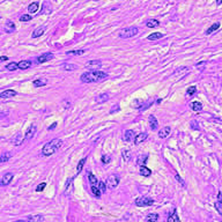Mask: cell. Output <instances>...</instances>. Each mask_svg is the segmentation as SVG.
Instances as JSON below:
<instances>
[{"label": "cell", "instance_id": "ac0fdd59", "mask_svg": "<svg viewBox=\"0 0 222 222\" xmlns=\"http://www.w3.org/2000/svg\"><path fill=\"white\" fill-rule=\"evenodd\" d=\"M51 11H52V6H51V4L49 2V1H44L43 2V11L41 12V14H45V13H51Z\"/></svg>", "mask_w": 222, "mask_h": 222}, {"label": "cell", "instance_id": "ab89813d", "mask_svg": "<svg viewBox=\"0 0 222 222\" xmlns=\"http://www.w3.org/2000/svg\"><path fill=\"white\" fill-rule=\"evenodd\" d=\"M97 188L99 189V191L102 192V193H104L105 190H106V184L104 183V182H98V184H97Z\"/></svg>", "mask_w": 222, "mask_h": 222}, {"label": "cell", "instance_id": "74e56055", "mask_svg": "<svg viewBox=\"0 0 222 222\" xmlns=\"http://www.w3.org/2000/svg\"><path fill=\"white\" fill-rule=\"evenodd\" d=\"M64 69L65 71H74V69H76V66L73 65V64H65L64 65Z\"/></svg>", "mask_w": 222, "mask_h": 222}, {"label": "cell", "instance_id": "5bb4252c", "mask_svg": "<svg viewBox=\"0 0 222 222\" xmlns=\"http://www.w3.org/2000/svg\"><path fill=\"white\" fill-rule=\"evenodd\" d=\"M45 29H46V27L45 26H42V27H39V28H36L32 34V38H37V37H41L44 32H45Z\"/></svg>", "mask_w": 222, "mask_h": 222}, {"label": "cell", "instance_id": "5b68a950", "mask_svg": "<svg viewBox=\"0 0 222 222\" xmlns=\"http://www.w3.org/2000/svg\"><path fill=\"white\" fill-rule=\"evenodd\" d=\"M105 184H106V188H109V189H116L119 184V177L117 175H111L108 177Z\"/></svg>", "mask_w": 222, "mask_h": 222}, {"label": "cell", "instance_id": "ba28073f", "mask_svg": "<svg viewBox=\"0 0 222 222\" xmlns=\"http://www.w3.org/2000/svg\"><path fill=\"white\" fill-rule=\"evenodd\" d=\"M101 66H102V62L101 60H90V62H88V63L86 64V67L92 69V71H96Z\"/></svg>", "mask_w": 222, "mask_h": 222}, {"label": "cell", "instance_id": "60d3db41", "mask_svg": "<svg viewBox=\"0 0 222 222\" xmlns=\"http://www.w3.org/2000/svg\"><path fill=\"white\" fill-rule=\"evenodd\" d=\"M214 207H215V209L218 211V213L220 214V215H222V204L220 202V201H216L215 204H214Z\"/></svg>", "mask_w": 222, "mask_h": 222}, {"label": "cell", "instance_id": "836d02e7", "mask_svg": "<svg viewBox=\"0 0 222 222\" xmlns=\"http://www.w3.org/2000/svg\"><path fill=\"white\" fill-rule=\"evenodd\" d=\"M146 220L147 221H151V222H155L159 220V214H156V213H152V214H149L147 218H146Z\"/></svg>", "mask_w": 222, "mask_h": 222}, {"label": "cell", "instance_id": "d590c367", "mask_svg": "<svg viewBox=\"0 0 222 222\" xmlns=\"http://www.w3.org/2000/svg\"><path fill=\"white\" fill-rule=\"evenodd\" d=\"M6 68L8 71H15L19 68V63H9L8 65H6Z\"/></svg>", "mask_w": 222, "mask_h": 222}, {"label": "cell", "instance_id": "52a82bcc", "mask_svg": "<svg viewBox=\"0 0 222 222\" xmlns=\"http://www.w3.org/2000/svg\"><path fill=\"white\" fill-rule=\"evenodd\" d=\"M52 58H53V53L48 52V53H43V55L38 56V57H37V59H36V62H37L38 64H43V63L49 62V60H51Z\"/></svg>", "mask_w": 222, "mask_h": 222}, {"label": "cell", "instance_id": "83f0119b", "mask_svg": "<svg viewBox=\"0 0 222 222\" xmlns=\"http://www.w3.org/2000/svg\"><path fill=\"white\" fill-rule=\"evenodd\" d=\"M219 27H220V23L219 22H216V23H214L213 26H211L207 30H206V35H211L212 32H216L218 29H219Z\"/></svg>", "mask_w": 222, "mask_h": 222}, {"label": "cell", "instance_id": "d4e9b609", "mask_svg": "<svg viewBox=\"0 0 222 222\" xmlns=\"http://www.w3.org/2000/svg\"><path fill=\"white\" fill-rule=\"evenodd\" d=\"M168 221L169 222L179 221V218H178V215H177V213H176V209H174V211L170 213V215H169V218H168Z\"/></svg>", "mask_w": 222, "mask_h": 222}, {"label": "cell", "instance_id": "816d5d0a", "mask_svg": "<svg viewBox=\"0 0 222 222\" xmlns=\"http://www.w3.org/2000/svg\"><path fill=\"white\" fill-rule=\"evenodd\" d=\"M8 59V57H6V56H4V57H0V62H6Z\"/></svg>", "mask_w": 222, "mask_h": 222}, {"label": "cell", "instance_id": "681fc988", "mask_svg": "<svg viewBox=\"0 0 222 222\" xmlns=\"http://www.w3.org/2000/svg\"><path fill=\"white\" fill-rule=\"evenodd\" d=\"M55 127H57V123H56V122H55V123H52V124L49 126V131H52Z\"/></svg>", "mask_w": 222, "mask_h": 222}, {"label": "cell", "instance_id": "2e32d148", "mask_svg": "<svg viewBox=\"0 0 222 222\" xmlns=\"http://www.w3.org/2000/svg\"><path fill=\"white\" fill-rule=\"evenodd\" d=\"M134 138H135V134H134V132L132 131V130H127L125 131V133H124V140L125 141H133L134 140Z\"/></svg>", "mask_w": 222, "mask_h": 222}, {"label": "cell", "instance_id": "6da1fadb", "mask_svg": "<svg viewBox=\"0 0 222 222\" xmlns=\"http://www.w3.org/2000/svg\"><path fill=\"white\" fill-rule=\"evenodd\" d=\"M108 78V74L104 73V72H101V71H90V72H87V73H83L81 76H80V80L83 82V83H92V82H97V81H102L104 79Z\"/></svg>", "mask_w": 222, "mask_h": 222}, {"label": "cell", "instance_id": "ffe728a7", "mask_svg": "<svg viewBox=\"0 0 222 222\" xmlns=\"http://www.w3.org/2000/svg\"><path fill=\"white\" fill-rule=\"evenodd\" d=\"M190 106H191V109H192L193 111H197V112H199V111H201V110H202V104H201L200 102H197V101L192 102Z\"/></svg>", "mask_w": 222, "mask_h": 222}, {"label": "cell", "instance_id": "e575fe53", "mask_svg": "<svg viewBox=\"0 0 222 222\" xmlns=\"http://www.w3.org/2000/svg\"><path fill=\"white\" fill-rule=\"evenodd\" d=\"M32 83H34L35 87H43V86L46 85V81H45V80H42V79H38V80H35Z\"/></svg>", "mask_w": 222, "mask_h": 222}, {"label": "cell", "instance_id": "7a4b0ae2", "mask_svg": "<svg viewBox=\"0 0 222 222\" xmlns=\"http://www.w3.org/2000/svg\"><path fill=\"white\" fill-rule=\"evenodd\" d=\"M62 145H63V141L60 140V139H53V140H51L50 142H48V144H45L44 146H43V148H42V154L44 155V156H51L52 154H55L60 147H62Z\"/></svg>", "mask_w": 222, "mask_h": 222}, {"label": "cell", "instance_id": "f907efd6", "mask_svg": "<svg viewBox=\"0 0 222 222\" xmlns=\"http://www.w3.org/2000/svg\"><path fill=\"white\" fill-rule=\"evenodd\" d=\"M218 201H220L222 204V191H220V192L218 193Z\"/></svg>", "mask_w": 222, "mask_h": 222}, {"label": "cell", "instance_id": "f546056e", "mask_svg": "<svg viewBox=\"0 0 222 222\" xmlns=\"http://www.w3.org/2000/svg\"><path fill=\"white\" fill-rule=\"evenodd\" d=\"M86 161H87V158H83V159H81L79 161V163H78V165H76V172H78V174L81 172V170H82V168H83Z\"/></svg>", "mask_w": 222, "mask_h": 222}, {"label": "cell", "instance_id": "cb8c5ba5", "mask_svg": "<svg viewBox=\"0 0 222 222\" xmlns=\"http://www.w3.org/2000/svg\"><path fill=\"white\" fill-rule=\"evenodd\" d=\"M32 66V62L30 60H21L19 63V68L20 69H27Z\"/></svg>", "mask_w": 222, "mask_h": 222}, {"label": "cell", "instance_id": "7402d4cb", "mask_svg": "<svg viewBox=\"0 0 222 222\" xmlns=\"http://www.w3.org/2000/svg\"><path fill=\"white\" fill-rule=\"evenodd\" d=\"M23 139L25 138H22V135H21V133L19 132L13 139H12V141H13V144L15 145V146H19V145H21L22 144V141H23Z\"/></svg>", "mask_w": 222, "mask_h": 222}, {"label": "cell", "instance_id": "9a60e30c", "mask_svg": "<svg viewBox=\"0 0 222 222\" xmlns=\"http://www.w3.org/2000/svg\"><path fill=\"white\" fill-rule=\"evenodd\" d=\"M18 95V93L15 92V90H13V89H7V90H5V92H2L1 94H0V97L1 98H9V97H14V96Z\"/></svg>", "mask_w": 222, "mask_h": 222}, {"label": "cell", "instance_id": "7c38bea8", "mask_svg": "<svg viewBox=\"0 0 222 222\" xmlns=\"http://www.w3.org/2000/svg\"><path fill=\"white\" fill-rule=\"evenodd\" d=\"M139 172H140V175L144 176V177H149V176L152 175V170L148 169L145 164L140 165V168H139Z\"/></svg>", "mask_w": 222, "mask_h": 222}, {"label": "cell", "instance_id": "9c48e42d", "mask_svg": "<svg viewBox=\"0 0 222 222\" xmlns=\"http://www.w3.org/2000/svg\"><path fill=\"white\" fill-rule=\"evenodd\" d=\"M171 133V127L169 126H165L163 128H161L159 131V138L160 139H165L167 137H169Z\"/></svg>", "mask_w": 222, "mask_h": 222}, {"label": "cell", "instance_id": "d6986e66", "mask_svg": "<svg viewBox=\"0 0 222 222\" xmlns=\"http://www.w3.org/2000/svg\"><path fill=\"white\" fill-rule=\"evenodd\" d=\"M146 26H147L148 28H156V27L160 26V21L156 20V19H151V20H148V21L146 22Z\"/></svg>", "mask_w": 222, "mask_h": 222}, {"label": "cell", "instance_id": "3957f363", "mask_svg": "<svg viewBox=\"0 0 222 222\" xmlns=\"http://www.w3.org/2000/svg\"><path fill=\"white\" fill-rule=\"evenodd\" d=\"M139 32V29L137 27H127L124 28L119 32V37L122 38H131V37H134Z\"/></svg>", "mask_w": 222, "mask_h": 222}, {"label": "cell", "instance_id": "484cf974", "mask_svg": "<svg viewBox=\"0 0 222 222\" xmlns=\"http://www.w3.org/2000/svg\"><path fill=\"white\" fill-rule=\"evenodd\" d=\"M88 179H89V182H90V185H95L97 186V184H98V181H97V178H96L95 176L90 172V171H88Z\"/></svg>", "mask_w": 222, "mask_h": 222}, {"label": "cell", "instance_id": "4fadbf2b", "mask_svg": "<svg viewBox=\"0 0 222 222\" xmlns=\"http://www.w3.org/2000/svg\"><path fill=\"white\" fill-rule=\"evenodd\" d=\"M147 138H148V134H147V133H140V134H138V135L134 138V144H135V145L142 144L144 141H146Z\"/></svg>", "mask_w": 222, "mask_h": 222}, {"label": "cell", "instance_id": "ee69618b", "mask_svg": "<svg viewBox=\"0 0 222 222\" xmlns=\"http://www.w3.org/2000/svg\"><path fill=\"white\" fill-rule=\"evenodd\" d=\"M134 102H135V103L133 104V106H134V108H137V109H142V104H144V102L138 101V99H135Z\"/></svg>", "mask_w": 222, "mask_h": 222}, {"label": "cell", "instance_id": "8fae6325", "mask_svg": "<svg viewBox=\"0 0 222 222\" xmlns=\"http://www.w3.org/2000/svg\"><path fill=\"white\" fill-rule=\"evenodd\" d=\"M148 123H149V127H151V130H153V131H156V130H158V127H159V123H158V119H156L153 115H151V116H149V118H148Z\"/></svg>", "mask_w": 222, "mask_h": 222}, {"label": "cell", "instance_id": "30bf717a", "mask_svg": "<svg viewBox=\"0 0 222 222\" xmlns=\"http://www.w3.org/2000/svg\"><path fill=\"white\" fill-rule=\"evenodd\" d=\"M35 132H36V125H35V124H32L30 126L28 127V130H27V132H26V134H25V140L32 139V137H34V134H35Z\"/></svg>", "mask_w": 222, "mask_h": 222}, {"label": "cell", "instance_id": "f5cc1de1", "mask_svg": "<svg viewBox=\"0 0 222 222\" xmlns=\"http://www.w3.org/2000/svg\"><path fill=\"white\" fill-rule=\"evenodd\" d=\"M216 4H218V5H221V4H222V0H216Z\"/></svg>", "mask_w": 222, "mask_h": 222}, {"label": "cell", "instance_id": "c3c4849f", "mask_svg": "<svg viewBox=\"0 0 222 222\" xmlns=\"http://www.w3.org/2000/svg\"><path fill=\"white\" fill-rule=\"evenodd\" d=\"M175 178H176V179H177V181L181 183V185H182V186H185V182H184V181L181 178V176H179L178 174H176V175H175Z\"/></svg>", "mask_w": 222, "mask_h": 222}, {"label": "cell", "instance_id": "4316f807", "mask_svg": "<svg viewBox=\"0 0 222 222\" xmlns=\"http://www.w3.org/2000/svg\"><path fill=\"white\" fill-rule=\"evenodd\" d=\"M162 37H163V34H161V32H153V34H151L148 36V39L149 41H156V39H161Z\"/></svg>", "mask_w": 222, "mask_h": 222}, {"label": "cell", "instance_id": "44dd1931", "mask_svg": "<svg viewBox=\"0 0 222 222\" xmlns=\"http://www.w3.org/2000/svg\"><path fill=\"white\" fill-rule=\"evenodd\" d=\"M15 30V25L13 21H7L5 25V32H13Z\"/></svg>", "mask_w": 222, "mask_h": 222}, {"label": "cell", "instance_id": "8d00e7d4", "mask_svg": "<svg viewBox=\"0 0 222 222\" xmlns=\"http://www.w3.org/2000/svg\"><path fill=\"white\" fill-rule=\"evenodd\" d=\"M86 52V50H73V51H67V55H74V56H81Z\"/></svg>", "mask_w": 222, "mask_h": 222}, {"label": "cell", "instance_id": "b9f144b4", "mask_svg": "<svg viewBox=\"0 0 222 222\" xmlns=\"http://www.w3.org/2000/svg\"><path fill=\"white\" fill-rule=\"evenodd\" d=\"M195 92H197V88H195V86H191V87H189L188 88V95L189 96H192V95H194L195 94Z\"/></svg>", "mask_w": 222, "mask_h": 222}, {"label": "cell", "instance_id": "7dc6e473", "mask_svg": "<svg viewBox=\"0 0 222 222\" xmlns=\"http://www.w3.org/2000/svg\"><path fill=\"white\" fill-rule=\"evenodd\" d=\"M119 109H120V106H119L118 104H116V105H113V106L110 109V113H115V112H117Z\"/></svg>", "mask_w": 222, "mask_h": 222}, {"label": "cell", "instance_id": "bcb514c9", "mask_svg": "<svg viewBox=\"0 0 222 222\" xmlns=\"http://www.w3.org/2000/svg\"><path fill=\"white\" fill-rule=\"evenodd\" d=\"M110 161H111V158H110V156H108V155H103V156H102V162H103L104 164H108Z\"/></svg>", "mask_w": 222, "mask_h": 222}, {"label": "cell", "instance_id": "8992f818", "mask_svg": "<svg viewBox=\"0 0 222 222\" xmlns=\"http://www.w3.org/2000/svg\"><path fill=\"white\" fill-rule=\"evenodd\" d=\"M13 177H14V174L13 172H6L1 179H0V185L1 186H7L11 184V182L13 181Z\"/></svg>", "mask_w": 222, "mask_h": 222}, {"label": "cell", "instance_id": "d6a6232c", "mask_svg": "<svg viewBox=\"0 0 222 222\" xmlns=\"http://www.w3.org/2000/svg\"><path fill=\"white\" fill-rule=\"evenodd\" d=\"M90 190H92V193L95 195L96 198H99V197H101L102 192L99 191V189H98L97 186H95V185H92V186H90Z\"/></svg>", "mask_w": 222, "mask_h": 222}, {"label": "cell", "instance_id": "4dcf8cb0", "mask_svg": "<svg viewBox=\"0 0 222 222\" xmlns=\"http://www.w3.org/2000/svg\"><path fill=\"white\" fill-rule=\"evenodd\" d=\"M12 158V154L11 153H4L0 155V163H5L7 161H9V159Z\"/></svg>", "mask_w": 222, "mask_h": 222}, {"label": "cell", "instance_id": "f1b7e54d", "mask_svg": "<svg viewBox=\"0 0 222 222\" xmlns=\"http://www.w3.org/2000/svg\"><path fill=\"white\" fill-rule=\"evenodd\" d=\"M28 221H32V222H39V221H43V216L42 215H29L27 218Z\"/></svg>", "mask_w": 222, "mask_h": 222}, {"label": "cell", "instance_id": "f6af8a7d", "mask_svg": "<svg viewBox=\"0 0 222 222\" xmlns=\"http://www.w3.org/2000/svg\"><path fill=\"white\" fill-rule=\"evenodd\" d=\"M45 186H46V183H44V182H43V183H41V184L36 188V191H37V192H42V191L45 189Z\"/></svg>", "mask_w": 222, "mask_h": 222}, {"label": "cell", "instance_id": "1f68e13d", "mask_svg": "<svg viewBox=\"0 0 222 222\" xmlns=\"http://www.w3.org/2000/svg\"><path fill=\"white\" fill-rule=\"evenodd\" d=\"M122 155H123L124 161H126V162L131 161V159H132V154H131V152H130V151H126V149L122 152Z\"/></svg>", "mask_w": 222, "mask_h": 222}, {"label": "cell", "instance_id": "603a6c76", "mask_svg": "<svg viewBox=\"0 0 222 222\" xmlns=\"http://www.w3.org/2000/svg\"><path fill=\"white\" fill-rule=\"evenodd\" d=\"M38 8H39V4H38L37 1L32 2V4L28 6V11H29V13H36V12L38 11Z\"/></svg>", "mask_w": 222, "mask_h": 222}, {"label": "cell", "instance_id": "e0dca14e", "mask_svg": "<svg viewBox=\"0 0 222 222\" xmlns=\"http://www.w3.org/2000/svg\"><path fill=\"white\" fill-rule=\"evenodd\" d=\"M109 98H110V96H109L108 93H102L101 95H98L96 97V102L97 103H105V102L109 101Z\"/></svg>", "mask_w": 222, "mask_h": 222}, {"label": "cell", "instance_id": "f35d334b", "mask_svg": "<svg viewBox=\"0 0 222 222\" xmlns=\"http://www.w3.org/2000/svg\"><path fill=\"white\" fill-rule=\"evenodd\" d=\"M147 159H148V156H147V155H142V156L138 158V160H137V163H138V164H140V165H142V164H145V162L147 161Z\"/></svg>", "mask_w": 222, "mask_h": 222}, {"label": "cell", "instance_id": "277c9868", "mask_svg": "<svg viewBox=\"0 0 222 222\" xmlns=\"http://www.w3.org/2000/svg\"><path fill=\"white\" fill-rule=\"evenodd\" d=\"M154 204V199L148 198V197H139L135 199V205L139 207H145V206H152Z\"/></svg>", "mask_w": 222, "mask_h": 222}, {"label": "cell", "instance_id": "7bdbcfd3", "mask_svg": "<svg viewBox=\"0 0 222 222\" xmlns=\"http://www.w3.org/2000/svg\"><path fill=\"white\" fill-rule=\"evenodd\" d=\"M30 20H32V16L28 15V14H23V15L20 18V21H21V22H28V21H30Z\"/></svg>", "mask_w": 222, "mask_h": 222}]
</instances>
